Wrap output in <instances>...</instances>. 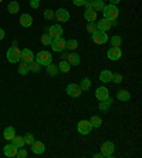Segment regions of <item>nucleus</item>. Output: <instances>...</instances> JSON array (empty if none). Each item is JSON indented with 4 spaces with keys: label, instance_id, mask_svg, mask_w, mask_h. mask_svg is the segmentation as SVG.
<instances>
[{
    "label": "nucleus",
    "instance_id": "nucleus-9",
    "mask_svg": "<svg viewBox=\"0 0 142 158\" xmlns=\"http://www.w3.org/2000/svg\"><path fill=\"white\" fill-rule=\"evenodd\" d=\"M54 17L61 23H66L70 20V11L67 9H59L54 11Z\"/></svg>",
    "mask_w": 142,
    "mask_h": 158
},
{
    "label": "nucleus",
    "instance_id": "nucleus-29",
    "mask_svg": "<svg viewBox=\"0 0 142 158\" xmlns=\"http://www.w3.org/2000/svg\"><path fill=\"white\" fill-rule=\"evenodd\" d=\"M41 69H43V67H41L40 64L36 61V60H33L31 63H29V70L33 71V73H40Z\"/></svg>",
    "mask_w": 142,
    "mask_h": 158
},
{
    "label": "nucleus",
    "instance_id": "nucleus-26",
    "mask_svg": "<svg viewBox=\"0 0 142 158\" xmlns=\"http://www.w3.org/2000/svg\"><path fill=\"white\" fill-rule=\"evenodd\" d=\"M90 124H91L92 128H99L102 124V120L98 117V115H92V117L90 118Z\"/></svg>",
    "mask_w": 142,
    "mask_h": 158
},
{
    "label": "nucleus",
    "instance_id": "nucleus-11",
    "mask_svg": "<svg viewBox=\"0 0 142 158\" xmlns=\"http://www.w3.org/2000/svg\"><path fill=\"white\" fill-rule=\"evenodd\" d=\"M48 34H50V37L53 40H54V39H59L63 34V27L60 26V24H53V26L48 27Z\"/></svg>",
    "mask_w": 142,
    "mask_h": 158
},
{
    "label": "nucleus",
    "instance_id": "nucleus-14",
    "mask_svg": "<svg viewBox=\"0 0 142 158\" xmlns=\"http://www.w3.org/2000/svg\"><path fill=\"white\" fill-rule=\"evenodd\" d=\"M22 61H24V63H31L34 60V54H33V52L30 50V48H23L22 50Z\"/></svg>",
    "mask_w": 142,
    "mask_h": 158
},
{
    "label": "nucleus",
    "instance_id": "nucleus-1",
    "mask_svg": "<svg viewBox=\"0 0 142 158\" xmlns=\"http://www.w3.org/2000/svg\"><path fill=\"white\" fill-rule=\"evenodd\" d=\"M34 60H36L39 64H40L41 67H46L48 66L50 63H53V57H51V53L50 52H46V50H43V52H39L36 56H34Z\"/></svg>",
    "mask_w": 142,
    "mask_h": 158
},
{
    "label": "nucleus",
    "instance_id": "nucleus-23",
    "mask_svg": "<svg viewBox=\"0 0 142 158\" xmlns=\"http://www.w3.org/2000/svg\"><path fill=\"white\" fill-rule=\"evenodd\" d=\"M67 61L70 63V66H78L80 64V56L77 53H71L67 56Z\"/></svg>",
    "mask_w": 142,
    "mask_h": 158
},
{
    "label": "nucleus",
    "instance_id": "nucleus-44",
    "mask_svg": "<svg viewBox=\"0 0 142 158\" xmlns=\"http://www.w3.org/2000/svg\"><path fill=\"white\" fill-rule=\"evenodd\" d=\"M4 36H6V33H4V30L2 29V27H0V40H3Z\"/></svg>",
    "mask_w": 142,
    "mask_h": 158
},
{
    "label": "nucleus",
    "instance_id": "nucleus-35",
    "mask_svg": "<svg viewBox=\"0 0 142 158\" xmlns=\"http://www.w3.org/2000/svg\"><path fill=\"white\" fill-rule=\"evenodd\" d=\"M97 30H98V27H97V23H95V22H88L87 23V31L90 34L95 33Z\"/></svg>",
    "mask_w": 142,
    "mask_h": 158
},
{
    "label": "nucleus",
    "instance_id": "nucleus-22",
    "mask_svg": "<svg viewBox=\"0 0 142 158\" xmlns=\"http://www.w3.org/2000/svg\"><path fill=\"white\" fill-rule=\"evenodd\" d=\"M16 135V130L13 127H6L3 131V138H6L7 141H11L13 140V137Z\"/></svg>",
    "mask_w": 142,
    "mask_h": 158
},
{
    "label": "nucleus",
    "instance_id": "nucleus-33",
    "mask_svg": "<svg viewBox=\"0 0 142 158\" xmlns=\"http://www.w3.org/2000/svg\"><path fill=\"white\" fill-rule=\"evenodd\" d=\"M77 47H78V41L75 39H70L66 41V48H68V50H77Z\"/></svg>",
    "mask_w": 142,
    "mask_h": 158
},
{
    "label": "nucleus",
    "instance_id": "nucleus-38",
    "mask_svg": "<svg viewBox=\"0 0 142 158\" xmlns=\"http://www.w3.org/2000/svg\"><path fill=\"white\" fill-rule=\"evenodd\" d=\"M43 16H44V19H46V20H53V19H54V10L47 9V10H44Z\"/></svg>",
    "mask_w": 142,
    "mask_h": 158
},
{
    "label": "nucleus",
    "instance_id": "nucleus-24",
    "mask_svg": "<svg viewBox=\"0 0 142 158\" xmlns=\"http://www.w3.org/2000/svg\"><path fill=\"white\" fill-rule=\"evenodd\" d=\"M112 98L111 97H107L105 100H102V101H99V110L101 111H107L111 107V104H112Z\"/></svg>",
    "mask_w": 142,
    "mask_h": 158
},
{
    "label": "nucleus",
    "instance_id": "nucleus-47",
    "mask_svg": "<svg viewBox=\"0 0 142 158\" xmlns=\"http://www.w3.org/2000/svg\"><path fill=\"white\" fill-rule=\"evenodd\" d=\"M2 2H3V0H0V3H2Z\"/></svg>",
    "mask_w": 142,
    "mask_h": 158
},
{
    "label": "nucleus",
    "instance_id": "nucleus-28",
    "mask_svg": "<svg viewBox=\"0 0 142 158\" xmlns=\"http://www.w3.org/2000/svg\"><path fill=\"white\" fill-rule=\"evenodd\" d=\"M105 3H104V0H92V10L95 11H102Z\"/></svg>",
    "mask_w": 142,
    "mask_h": 158
},
{
    "label": "nucleus",
    "instance_id": "nucleus-27",
    "mask_svg": "<svg viewBox=\"0 0 142 158\" xmlns=\"http://www.w3.org/2000/svg\"><path fill=\"white\" fill-rule=\"evenodd\" d=\"M80 88L83 90V91H88V90L91 88V80H90L88 77L83 78V80H81V83H80Z\"/></svg>",
    "mask_w": 142,
    "mask_h": 158
},
{
    "label": "nucleus",
    "instance_id": "nucleus-36",
    "mask_svg": "<svg viewBox=\"0 0 142 158\" xmlns=\"http://www.w3.org/2000/svg\"><path fill=\"white\" fill-rule=\"evenodd\" d=\"M23 138H24V143L27 144V145H31V144L34 143V135L33 134H31V132H27V134H24V135H23Z\"/></svg>",
    "mask_w": 142,
    "mask_h": 158
},
{
    "label": "nucleus",
    "instance_id": "nucleus-15",
    "mask_svg": "<svg viewBox=\"0 0 142 158\" xmlns=\"http://www.w3.org/2000/svg\"><path fill=\"white\" fill-rule=\"evenodd\" d=\"M31 151H33L34 154H43L44 151H46V145H44L43 141H34L31 144Z\"/></svg>",
    "mask_w": 142,
    "mask_h": 158
},
{
    "label": "nucleus",
    "instance_id": "nucleus-46",
    "mask_svg": "<svg viewBox=\"0 0 142 158\" xmlns=\"http://www.w3.org/2000/svg\"><path fill=\"white\" fill-rule=\"evenodd\" d=\"M92 157H94V158H101L102 154H101V152H95V154H92Z\"/></svg>",
    "mask_w": 142,
    "mask_h": 158
},
{
    "label": "nucleus",
    "instance_id": "nucleus-7",
    "mask_svg": "<svg viewBox=\"0 0 142 158\" xmlns=\"http://www.w3.org/2000/svg\"><path fill=\"white\" fill-rule=\"evenodd\" d=\"M50 46H51V48L57 53L64 52V50H66V40H64L63 37H59V39H54V40L51 41Z\"/></svg>",
    "mask_w": 142,
    "mask_h": 158
},
{
    "label": "nucleus",
    "instance_id": "nucleus-17",
    "mask_svg": "<svg viewBox=\"0 0 142 158\" xmlns=\"http://www.w3.org/2000/svg\"><path fill=\"white\" fill-rule=\"evenodd\" d=\"M117 98L120 100V101H122V103H125V101H129V100H131V93L127 91V90H118Z\"/></svg>",
    "mask_w": 142,
    "mask_h": 158
},
{
    "label": "nucleus",
    "instance_id": "nucleus-10",
    "mask_svg": "<svg viewBox=\"0 0 142 158\" xmlns=\"http://www.w3.org/2000/svg\"><path fill=\"white\" fill-rule=\"evenodd\" d=\"M107 56H108L109 60L117 61V60L121 59V56H122V50H121V47H111L108 52H107Z\"/></svg>",
    "mask_w": 142,
    "mask_h": 158
},
{
    "label": "nucleus",
    "instance_id": "nucleus-18",
    "mask_svg": "<svg viewBox=\"0 0 142 158\" xmlns=\"http://www.w3.org/2000/svg\"><path fill=\"white\" fill-rule=\"evenodd\" d=\"M7 11L10 15H17L18 11H20V4H18L16 0H11L10 3L7 4Z\"/></svg>",
    "mask_w": 142,
    "mask_h": 158
},
{
    "label": "nucleus",
    "instance_id": "nucleus-31",
    "mask_svg": "<svg viewBox=\"0 0 142 158\" xmlns=\"http://www.w3.org/2000/svg\"><path fill=\"white\" fill-rule=\"evenodd\" d=\"M70 69H71V66H70V63L67 61V60H61L59 64V70L63 71V73H68Z\"/></svg>",
    "mask_w": 142,
    "mask_h": 158
},
{
    "label": "nucleus",
    "instance_id": "nucleus-8",
    "mask_svg": "<svg viewBox=\"0 0 142 158\" xmlns=\"http://www.w3.org/2000/svg\"><path fill=\"white\" fill-rule=\"evenodd\" d=\"M66 91H67V94H68L70 97H74V98H77V97L81 96L83 90L80 88V85H77V84H74V83H71V84L67 85Z\"/></svg>",
    "mask_w": 142,
    "mask_h": 158
},
{
    "label": "nucleus",
    "instance_id": "nucleus-30",
    "mask_svg": "<svg viewBox=\"0 0 142 158\" xmlns=\"http://www.w3.org/2000/svg\"><path fill=\"white\" fill-rule=\"evenodd\" d=\"M11 144L13 145H16L17 148H22V147H24V138L23 137H17V135H14L13 137V140H11Z\"/></svg>",
    "mask_w": 142,
    "mask_h": 158
},
{
    "label": "nucleus",
    "instance_id": "nucleus-13",
    "mask_svg": "<svg viewBox=\"0 0 142 158\" xmlns=\"http://www.w3.org/2000/svg\"><path fill=\"white\" fill-rule=\"evenodd\" d=\"M107 97H109V91L107 87H98L95 90V98L98 100V101H102V100H105Z\"/></svg>",
    "mask_w": 142,
    "mask_h": 158
},
{
    "label": "nucleus",
    "instance_id": "nucleus-21",
    "mask_svg": "<svg viewBox=\"0 0 142 158\" xmlns=\"http://www.w3.org/2000/svg\"><path fill=\"white\" fill-rule=\"evenodd\" d=\"M84 19L87 22H95L97 20V11L92 10V9H88V10L84 11Z\"/></svg>",
    "mask_w": 142,
    "mask_h": 158
},
{
    "label": "nucleus",
    "instance_id": "nucleus-2",
    "mask_svg": "<svg viewBox=\"0 0 142 158\" xmlns=\"http://www.w3.org/2000/svg\"><path fill=\"white\" fill-rule=\"evenodd\" d=\"M102 15H104V19H108V20H115L118 19V15H120V10L115 4H108V6H104L102 9Z\"/></svg>",
    "mask_w": 142,
    "mask_h": 158
},
{
    "label": "nucleus",
    "instance_id": "nucleus-4",
    "mask_svg": "<svg viewBox=\"0 0 142 158\" xmlns=\"http://www.w3.org/2000/svg\"><path fill=\"white\" fill-rule=\"evenodd\" d=\"M114 151H115V145H114V143H111V141H105V143H102V145H101L102 157H105V158L112 157Z\"/></svg>",
    "mask_w": 142,
    "mask_h": 158
},
{
    "label": "nucleus",
    "instance_id": "nucleus-20",
    "mask_svg": "<svg viewBox=\"0 0 142 158\" xmlns=\"http://www.w3.org/2000/svg\"><path fill=\"white\" fill-rule=\"evenodd\" d=\"M20 24H22L23 27H30L33 24V17L30 15H22V17H20Z\"/></svg>",
    "mask_w": 142,
    "mask_h": 158
},
{
    "label": "nucleus",
    "instance_id": "nucleus-19",
    "mask_svg": "<svg viewBox=\"0 0 142 158\" xmlns=\"http://www.w3.org/2000/svg\"><path fill=\"white\" fill-rule=\"evenodd\" d=\"M112 76H114L112 71L104 70V71H101V74H99V80H101L102 83H109V81H112Z\"/></svg>",
    "mask_w": 142,
    "mask_h": 158
},
{
    "label": "nucleus",
    "instance_id": "nucleus-48",
    "mask_svg": "<svg viewBox=\"0 0 142 158\" xmlns=\"http://www.w3.org/2000/svg\"><path fill=\"white\" fill-rule=\"evenodd\" d=\"M39 2H40V0H39Z\"/></svg>",
    "mask_w": 142,
    "mask_h": 158
},
{
    "label": "nucleus",
    "instance_id": "nucleus-5",
    "mask_svg": "<svg viewBox=\"0 0 142 158\" xmlns=\"http://www.w3.org/2000/svg\"><path fill=\"white\" fill-rule=\"evenodd\" d=\"M91 36H92V41L95 44H105L108 41V34H107V31H102V30H97Z\"/></svg>",
    "mask_w": 142,
    "mask_h": 158
},
{
    "label": "nucleus",
    "instance_id": "nucleus-25",
    "mask_svg": "<svg viewBox=\"0 0 142 158\" xmlns=\"http://www.w3.org/2000/svg\"><path fill=\"white\" fill-rule=\"evenodd\" d=\"M47 69V74L48 76H57V74L60 73V70H59V66H55V64H53V63H50L48 66H46Z\"/></svg>",
    "mask_w": 142,
    "mask_h": 158
},
{
    "label": "nucleus",
    "instance_id": "nucleus-40",
    "mask_svg": "<svg viewBox=\"0 0 142 158\" xmlns=\"http://www.w3.org/2000/svg\"><path fill=\"white\" fill-rule=\"evenodd\" d=\"M112 81L115 83V84H120V83H122V74L117 73L112 76Z\"/></svg>",
    "mask_w": 142,
    "mask_h": 158
},
{
    "label": "nucleus",
    "instance_id": "nucleus-45",
    "mask_svg": "<svg viewBox=\"0 0 142 158\" xmlns=\"http://www.w3.org/2000/svg\"><path fill=\"white\" fill-rule=\"evenodd\" d=\"M109 2H111L109 4H115V6H117V4H118V3H121L122 0H109Z\"/></svg>",
    "mask_w": 142,
    "mask_h": 158
},
{
    "label": "nucleus",
    "instance_id": "nucleus-39",
    "mask_svg": "<svg viewBox=\"0 0 142 158\" xmlns=\"http://www.w3.org/2000/svg\"><path fill=\"white\" fill-rule=\"evenodd\" d=\"M16 157H17V158H26V157H27V151H26L23 147L18 148V150H17V154H16Z\"/></svg>",
    "mask_w": 142,
    "mask_h": 158
},
{
    "label": "nucleus",
    "instance_id": "nucleus-32",
    "mask_svg": "<svg viewBox=\"0 0 142 158\" xmlns=\"http://www.w3.org/2000/svg\"><path fill=\"white\" fill-rule=\"evenodd\" d=\"M17 70H18V74H20V76H26V74L30 71L29 70V64H27V63H24V61H22Z\"/></svg>",
    "mask_w": 142,
    "mask_h": 158
},
{
    "label": "nucleus",
    "instance_id": "nucleus-37",
    "mask_svg": "<svg viewBox=\"0 0 142 158\" xmlns=\"http://www.w3.org/2000/svg\"><path fill=\"white\" fill-rule=\"evenodd\" d=\"M40 40H41V43H43L44 46H50L51 41H53V39L50 37V34H48V33H44L43 36H41Z\"/></svg>",
    "mask_w": 142,
    "mask_h": 158
},
{
    "label": "nucleus",
    "instance_id": "nucleus-34",
    "mask_svg": "<svg viewBox=\"0 0 142 158\" xmlns=\"http://www.w3.org/2000/svg\"><path fill=\"white\" fill-rule=\"evenodd\" d=\"M111 46L112 47H121L122 46V39L120 36H112L111 37Z\"/></svg>",
    "mask_w": 142,
    "mask_h": 158
},
{
    "label": "nucleus",
    "instance_id": "nucleus-41",
    "mask_svg": "<svg viewBox=\"0 0 142 158\" xmlns=\"http://www.w3.org/2000/svg\"><path fill=\"white\" fill-rule=\"evenodd\" d=\"M30 6H31V9H39L40 2L39 0H30Z\"/></svg>",
    "mask_w": 142,
    "mask_h": 158
},
{
    "label": "nucleus",
    "instance_id": "nucleus-16",
    "mask_svg": "<svg viewBox=\"0 0 142 158\" xmlns=\"http://www.w3.org/2000/svg\"><path fill=\"white\" fill-rule=\"evenodd\" d=\"M111 20H108V19H104L102 17L101 20H99L98 23H97V27H98V30H102V31H107V30L111 29Z\"/></svg>",
    "mask_w": 142,
    "mask_h": 158
},
{
    "label": "nucleus",
    "instance_id": "nucleus-6",
    "mask_svg": "<svg viewBox=\"0 0 142 158\" xmlns=\"http://www.w3.org/2000/svg\"><path fill=\"white\" fill-rule=\"evenodd\" d=\"M77 130H78V132H80L81 135H88V134L91 132L92 127L88 120H81V121H78V124H77Z\"/></svg>",
    "mask_w": 142,
    "mask_h": 158
},
{
    "label": "nucleus",
    "instance_id": "nucleus-12",
    "mask_svg": "<svg viewBox=\"0 0 142 158\" xmlns=\"http://www.w3.org/2000/svg\"><path fill=\"white\" fill-rule=\"evenodd\" d=\"M17 150H18V148L16 147V145H13L11 143L3 147V152H4V155H6V157H9V158L16 157V154H17Z\"/></svg>",
    "mask_w": 142,
    "mask_h": 158
},
{
    "label": "nucleus",
    "instance_id": "nucleus-42",
    "mask_svg": "<svg viewBox=\"0 0 142 158\" xmlns=\"http://www.w3.org/2000/svg\"><path fill=\"white\" fill-rule=\"evenodd\" d=\"M84 3H85V0H73V4H74V6H77V7L84 6Z\"/></svg>",
    "mask_w": 142,
    "mask_h": 158
},
{
    "label": "nucleus",
    "instance_id": "nucleus-3",
    "mask_svg": "<svg viewBox=\"0 0 142 158\" xmlns=\"http://www.w3.org/2000/svg\"><path fill=\"white\" fill-rule=\"evenodd\" d=\"M20 59H22V52H20V48H17L16 46H11V47L7 50L9 63H17V61H20Z\"/></svg>",
    "mask_w": 142,
    "mask_h": 158
},
{
    "label": "nucleus",
    "instance_id": "nucleus-43",
    "mask_svg": "<svg viewBox=\"0 0 142 158\" xmlns=\"http://www.w3.org/2000/svg\"><path fill=\"white\" fill-rule=\"evenodd\" d=\"M84 6H85V9H92V0H85V3H84Z\"/></svg>",
    "mask_w": 142,
    "mask_h": 158
}]
</instances>
